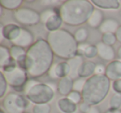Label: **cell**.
Instances as JSON below:
<instances>
[{
  "label": "cell",
  "mask_w": 121,
  "mask_h": 113,
  "mask_svg": "<svg viewBox=\"0 0 121 113\" xmlns=\"http://www.w3.org/2000/svg\"><path fill=\"white\" fill-rule=\"evenodd\" d=\"M54 55L48 42L39 38L27 50L25 71L32 79H37L48 73L54 64Z\"/></svg>",
  "instance_id": "1"
},
{
  "label": "cell",
  "mask_w": 121,
  "mask_h": 113,
  "mask_svg": "<svg viewBox=\"0 0 121 113\" xmlns=\"http://www.w3.org/2000/svg\"><path fill=\"white\" fill-rule=\"evenodd\" d=\"M59 9L63 23L68 26L76 27L87 23L95 9L88 0H66Z\"/></svg>",
  "instance_id": "2"
},
{
  "label": "cell",
  "mask_w": 121,
  "mask_h": 113,
  "mask_svg": "<svg viewBox=\"0 0 121 113\" xmlns=\"http://www.w3.org/2000/svg\"><path fill=\"white\" fill-rule=\"evenodd\" d=\"M47 41L54 55L60 59L68 61L77 56L79 44L75 39L74 35L66 29L60 28L48 32Z\"/></svg>",
  "instance_id": "3"
},
{
  "label": "cell",
  "mask_w": 121,
  "mask_h": 113,
  "mask_svg": "<svg viewBox=\"0 0 121 113\" xmlns=\"http://www.w3.org/2000/svg\"><path fill=\"white\" fill-rule=\"evenodd\" d=\"M110 80L105 75L95 74L86 79L82 92V101L91 106H96L108 96L110 90Z\"/></svg>",
  "instance_id": "4"
},
{
  "label": "cell",
  "mask_w": 121,
  "mask_h": 113,
  "mask_svg": "<svg viewBox=\"0 0 121 113\" xmlns=\"http://www.w3.org/2000/svg\"><path fill=\"white\" fill-rule=\"evenodd\" d=\"M55 91L47 83L40 82L34 85L25 92V96L33 104H47L53 100Z\"/></svg>",
  "instance_id": "5"
},
{
  "label": "cell",
  "mask_w": 121,
  "mask_h": 113,
  "mask_svg": "<svg viewBox=\"0 0 121 113\" xmlns=\"http://www.w3.org/2000/svg\"><path fill=\"white\" fill-rule=\"evenodd\" d=\"M30 101L25 96L17 92L6 94L2 101V106L6 113H24Z\"/></svg>",
  "instance_id": "6"
},
{
  "label": "cell",
  "mask_w": 121,
  "mask_h": 113,
  "mask_svg": "<svg viewBox=\"0 0 121 113\" xmlns=\"http://www.w3.org/2000/svg\"><path fill=\"white\" fill-rule=\"evenodd\" d=\"M5 77L8 84L14 89L16 92L25 91V86L29 81L27 72L20 67H17L14 69L9 72H1Z\"/></svg>",
  "instance_id": "7"
},
{
  "label": "cell",
  "mask_w": 121,
  "mask_h": 113,
  "mask_svg": "<svg viewBox=\"0 0 121 113\" xmlns=\"http://www.w3.org/2000/svg\"><path fill=\"white\" fill-rule=\"evenodd\" d=\"M13 17L19 24L27 27L37 25L41 22V14L31 8H20L13 12Z\"/></svg>",
  "instance_id": "8"
},
{
  "label": "cell",
  "mask_w": 121,
  "mask_h": 113,
  "mask_svg": "<svg viewBox=\"0 0 121 113\" xmlns=\"http://www.w3.org/2000/svg\"><path fill=\"white\" fill-rule=\"evenodd\" d=\"M47 74L52 79H58V78L61 79L63 77L70 76L71 67L67 63V61L60 62V63L52 65Z\"/></svg>",
  "instance_id": "9"
},
{
  "label": "cell",
  "mask_w": 121,
  "mask_h": 113,
  "mask_svg": "<svg viewBox=\"0 0 121 113\" xmlns=\"http://www.w3.org/2000/svg\"><path fill=\"white\" fill-rule=\"evenodd\" d=\"M36 41H34V36L32 32L25 27H22L19 36L11 42L13 45L18 46L22 48H29Z\"/></svg>",
  "instance_id": "10"
},
{
  "label": "cell",
  "mask_w": 121,
  "mask_h": 113,
  "mask_svg": "<svg viewBox=\"0 0 121 113\" xmlns=\"http://www.w3.org/2000/svg\"><path fill=\"white\" fill-rule=\"evenodd\" d=\"M96 47L98 49V57L100 59L109 63L114 61L116 54L112 46L106 45L103 42H99L96 44Z\"/></svg>",
  "instance_id": "11"
},
{
  "label": "cell",
  "mask_w": 121,
  "mask_h": 113,
  "mask_svg": "<svg viewBox=\"0 0 121 113\" xmlns=\"http://www.w3.org/2000/svg\"><path fill=\"white\" fill-rule=\"evenodd\" d=\"M22 27H19L17 24L9 23L6 25H1V33L3 37L7 40L13 42L19 36Z\"/></svg>",
  "instance_id": "12"
},
{
  "label": "cell",
  "mask_w": 121,
  "mask_h": 113,
  "mask_svg": "<svg viewBox=\"0 0 121 113\" xmlns=\"http://www.w3.org/2000/svg\"><path fill=\"white\" fill-rule=\"evenodd\" d=\"M105 75L110 81H116L121 78V60H114L107 64Z\"/></svg>",
  "instance_id": "13"
},
{
  "label": "cell",
  "mask_w": 121,
  "mask_h": 113,
  "mask_svg": "<svg viewBox=\"0 0 121 113\" xmlns=\"http://www.w3.org/2000/svg\"><path fill=\"white\" fill-rule=\"evenodd\" d=\"M9 49L11 58L17 63L18 67L25 70V61L27 57V51L25 50V48L16 45H12Z\"/></svg>",
  "instance_id": "14"
},
{
  "label": "cell",
  "mask_w": 121,
  "mask_h": 113,
  "mask_svg": "<svg viewBox=\"0 0 121 113\" xmlns=\"http://www.w3.org/2000/svg\"><path fill=\"white\" fill-rule=\"evenodd\" d=\"M73 82L74 80L70 76L59 79L57 82V91L59 94L67 96L73 91Z\"/></svg>",
  "instance_id": "15"
},
{
  "label": "cell",
  "mask_w": 121,
  "mask_h": 113,
  "mask_svg": "<svg viewBox=\"0 0 121 113\" xmlns=\"http://www.w3.org/2000/svg\"><path fill=\"white\" fill-rule=\"evenodd\" d=\"M95 67L96 64L94 62L91 61H84L83 63L81 65L77 72V77H78L85 78L86 77L89 78L95 75Z\"/></svg>",
  "instance_id": "16"
},
{
  "label": "cell",
  "mask_w": 121,
  "mask_h": 113,
  "mask_svg": "<svg viewBox=\"0 0 121 113\" xmlns=\"http://www.w3.org/2000/svg\"><path fill=\"white\" fill-rule=\"evenodd\" d=\"M62 23L63 20L61 18V17H60V9H58V11L45 23L44 26H45V28L50 32L60 29V27H61Z\"/></svg>",
  "instance_id": "17"
},
{
  "label": "cell",
  "mask_w": 121,
  "mask_h": 113,
  "mask_svg": "<svg viewBox=\"0 0 121 113\" xmlns=\"http://www.w3.org/2000/svg\"><path fill=\"white\" fill-rule=\"evenodd\" d=\"M57 107L62 113H75L77 111V104L68 97H62L57 101Z\"/></svg>",
  "instance_id": "18"
},
{
  "label": "cell",
  "mask_w": 121,
  "mask_h": 113,
  "mask_svg": "<svg viewBox=\"0 0 121 113\" xmlns=\"http://www.w3.org/2000/svg\"><path fill=\"white\" fill-rule=\"evenodd\" d=\"M119 23L116 19L109 18H106L104 20L100 27H99L100 32L102 34L108 33V32H111V33H115L116 31L119 27Z\"/></svg>",
  "instance_id": "19"
},
{
  "label": "cell",
  "mask_w": 121,
  "mask_h": 113,
  "mask_svg": "<svg viewBox=\"0 0 121 113\" xmlns=\"http://www.w3.org/2000/svg\"><path fill=\"white\" fill-rule=\"evenodd\" d=\"M104 14L99 9H95L93 11L92 14L90 17L89 20L87 22V24L91 27L93 28H98L100 27L102 23L104 22Z\"/></svg>",
  "instance_id": "20"
},
{
  "label": "cell",
  "mask_w": 121,
  "mask_h": 113,
  "mask_svg": "<svg viewBox=\"0 0 121 113\" xmlns=\"http://www.w3.org/2000/svg\"><path fill=\"white\" fill-rule=\"evenodd\" d=\"M91 3L96 7L102 9L116 10L120 7V2L118 0H93Z\"/></svg>",
  "instance_id": "21"
},
{
  "label": "cell",
  "mask_w": 121,
  "mask_h": 113,
  "mask_svg": "<svg viewBox=\"0 0 121 113\" xmlns=\"http://www.w3.org/2000/svg\"><path fill=\"white\" fill-rule=\"evenodd\" d=\"M83 58L82 56H76L75 58H71V59L68 60L67 63H69L70 67H71V74L70 77H77V72L81 65L83 63Z\"/></svg>",
  "instance_id": "22"
},
{
  "label": "cell",
  "mask_w": 121,
  "mask_h": 113,
  "mask_svg": "<svg viewBox=\"0 0 121 113\" xmlns=\"http://www.w3.org/2000/svg\"><path fill=\"white\" fill-rule=\"evenodd\" d=\"M23 4L22 0H0V5L4 9L10 11H16L22 8Z\"/></svg>",
  "instance_id": "23"
},
{
  "label": "cell",
  "mask_w": 121,
  "mask_h": 113,
  "mask_svg": "<svg viewBox=\"0 0 121 113\" xmlns=\"http://www.w3.org/2000/svg\"><path fill=\"white\" fill-rule=\"evenodd\" d=\"M10 49L4 45L0 46V68H3L11 61Z\"/></svg>",
  "instance_id": "24"
},
{
  "label": "cell",
  "mask_w": 121,
  "mask_h": 113,
  "mask_svg": "<svg viewBox=\"0 0 121 113\" xmlns=\"http://www.w3.org/2000/svg\"><path fill=\"white\" fill-rule=\"evenodd\" d=\"M74 35L75 39L76 40V42H78V44L80 43H84L86 40L88 39L89 37V32H88L87 28L86 27H80L75 32Z\"/></svg>",
  "instance_id": "25"
},
{
  "label": "cell",
  "mask_w": 121,
  "mask_h": 113,
  "mask_svg": "<svg viewBox=\"0 0 121 113\" xmlns=\"http://www.w3.org/2000/svg\"><path fill=\"white\" fill-rule=\"evenodd\" d=\"M109 109L119 110L121 106V94L114 93L109 99Z\"/></svg>",
  "instance_id": "26"
},
{
  "label": "cell",
  "mask_w": 121,
  "mask_h": 113,
  "mask_svg": "<svg viewBox=\"0 0 121 113\" xmlns=\"http://www.w3.org/2000/svg\"><path fill=\"white\" fill-rule=\"evenodd\" d=\"M98 56V49L96 45H91L90 44L85 50L84 53H83V57H85L87 59H91Z\"/></svg>",
  "instance_id": "27"
},
{
  "label": "cell",
  "mask_w": 121,
  "mask_h": 113,
  "mask_svg": "<svg viewBox=\"0 0 121 113\" xmlns=\"http://www.w3.org/2000/svg\"><path fill=\"white\" fill-rule=\"evenodd\" d=\"M51 111L52 106L49 103L34 105L32 107V113H51Z\"/></svg>",
  "instance_id": "28"
},
{
  "label": "cell",
  "mask_w": 121,
  "mask_h": 113,
  "mask_svg": "<svg viewBox=\"0 0 121 113\" xmlns=\"http://www.w3.org/2000/svg\"><path fill=\"white\" fill-rule=\"evenodd\" d=\"M101 42H103L104 44L109 46H112L115 44L117 42V38H116L115 33H111V32H108V33L102 34V37H101Z\"/></svg>",
  "instance_id": "29"
},
{
  "label": "cell",
  "mask_w": 121,
  "mask_h": 113,
  "mask_svg": "<svg viewBox=\"0 0 121 113\" xmlns=\"http://www.w3.org/2000/svg\"><path fill=\"white\" fill-rule=\"evenodd\" d=\"M58 11L57 9H47L41 13V23L45 24V23Z\"/></svg>",
  "instance_id": "30"
},
{
  "label": "cell",
  "mask_w": 121,
  "mask_h": 113,
  "mask_svg": "<svg viewBox=\"0 0 121 113\" xmlns=\"http://www.w3.org/2000/svg\"><path fill=\"white\" fill-rule=\"evenodd\" d=\"M86 79L81 77H77L74 80L73 82V91H78V92H82L84 86L86 85Z\"/></svg>",
  "instance_id": "31"
},
{
  "label": "cell",
  "mask_w": 121,
  "mask_h": 113,
  "mask_svg": "<svg viewBox=\"0 0 121 113\" xmlns=\"http://www.w3.org/2000/svg\"><path fill=\"white\" fill-rule=\"evenodd\" d=\"M8 84L7 81L5 79V77L2 72H0V97L4 98L6 96V92L8 90Z\"/></svg>",
  "instance_id": "32"
},
{
  "label": "cell",
  "mask_w": 121,
  "mask_h": 113,
  "mask_svg": "<svg viewBox=\"0 0 121 113\" xmlns=\"http://www.w3.org/2000/svg\"><path fill=\"white\" fill-rule=\"evenodd\" d=\"M66 97H68L71 101H72L73 102L76 103V104H79V103L81 104L83 101L81 92H78V91H72Z\"/></svg>",
  "instance_id": "33"
},
{
  "label": "cell",
  "mask_w": 121,
  "mask_h": 113,
  "mask_svg": "<svg viewBox=\"0 0 121 113\" xmlns=\"http://www.w3.org/2000/svg\"><path fill=\"white\" fill-rule=\"evenodd\" d=\"M111 86H112V89L114 91V93L121 94V78L113 81Z\"/></svg>",
  "instance_id": "34"
},
{
  "label": "cell",
  "mask_w": 121,
  "mask_h": 113,
  "mask_svg": "<svg viewBox=\"0 0 121 113\" xmlns=\"http://www.w3.org/2000/svg\"><path fill=\"white\" fill-rule=\"evenodd\" d=\"M105 69H106V67H104V65H102V64H96L95 74L104 75V74H105Z\"/></svg>",
  "instance_id": "35"
},
{
  "label": "cell",
  "mask_w": 121,
  "mask_h": 113,
  "mask_svg": "<svg viewBox=\"0 0 121 113\" xmlns=\"http://www.w3.org/2000/svg\"><path fill=\"white\" fill-rule=\"evenodd\" d=\"M91 106H90V105L86 104V102H84V101H82V102L80 104L79 106V110L82 113H87L88 111H90V109H91Z\"/></svg>",
  "instance_id": "36"
},
{
  "label": "cell",
  "mask_w": 121,
  "mask_h": 113,
  "mask_svg": "<svg viewBox=\"0 0 121 113\" xmlns=\"http://www.w3.org/2000/svg\"><path fill=\"white\" fill-rule=\"evenodd\" d=\"M115 36H116V38H117V41L119 42V43H121V25L119 26L118 30L116 31Z\"/></svg>",
  "instance_id": "37"
},
{
  "label": "cell",
  "mask_w": 121,
  "mask_h": 113,
  "mask_svg": "<svg viewBox=\"0 0 121 113\" xmlns=\"http://www.w3.org/2000/svg\"><path fill=\"white\" fill-rule=\"evenodd\" d=\"M87 113H101V112H100V110L99 109V107L96 106H91L90 111Z\"/></svg>",
  "instance_id": "38"
},
{
  "label": "cell",
  "mask_w": 121,
  "mask_h": 113,
  "mask_svg": "<svg viewBox=\"0 0 121 113\" xmlns=\"http://www.w3.org/2000/svg\"><path fill=\"white\" fill-rule=\"evenodd\" d=\"M104 113H121V110H115V109H108L107 111H105Z\"/></svg>",
  "instance_id": "39"
},
{
  "label": "cell",
  "mask_w": 121,
  "mask_h": 113,
  "mask_svg": "<svg viewBox=\"0 0 121 113\" xmlns=\"http://www.w3.org/2000/svg\"><path fill=\"white\" fill-rule=\"evenodd\" d=\"M117 56L119 58V59H121V46L118 48L117 51Z\"/></svg>",
  "instance_id": "40"
},
{
  "label": "cell",
  "mask_w": 121,
  "mask_h": 113,
  "mask_svg": "<svg viewBox=\"0 0 121 113\" xmlns=\"http://www.w3.org/2000/svg\"><path fill=\"white\" fill-rule=\"evenodd\" d=\"M0 113H6V111H4V109H1V111H0Z\"/></svg>",
  "instance_id": "41"
},
{
  "label": "cell",
  "mask_w": 121,
  "mask_h": 113,
  "mask_svg": "<svg viewBox=\"0 0 121 113\" xmlns=\"http://www.w3.org/2000/svg\"><path fill=\"white\" fill-rule=\"evenodd\" d=\"M119 14H120V15H121V9H120V12H119Z\"/></svg>",
  "instance_id": "42"
},
{
  "label": "cell",
  "mask_w": 121,
  "mask_h": 113,
  "mask_svg": "<svg viewBox=\"0 0 121 113\" xmlns=\"http://www.w3.org/2000/svg\"><path fill=\"white\" fill-rule=\"evenodd\" d=\"M24 113H29V112H24Z\"/></svg>",
  "instance_id": "43"
}]
</instances>
